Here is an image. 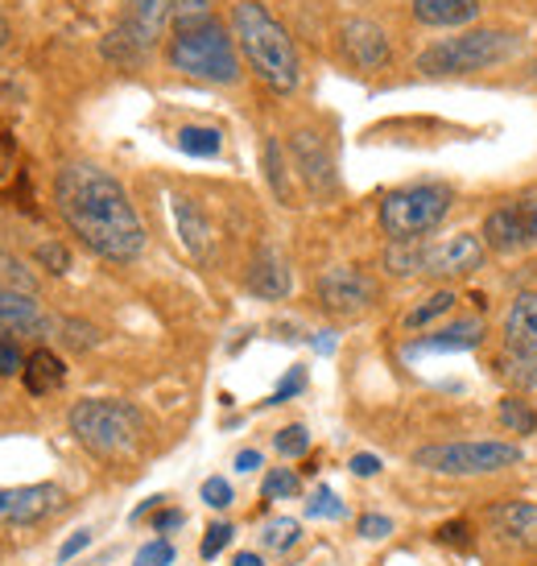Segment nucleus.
<instances>
[{
    "label": "nucleus",
    "mask_w": 537,
    "mask_h": 566,
    "mask_svg": "<svg viewBox=\"0 0 537 566\" xmlns=\"http://www.w3.org/2000/svg\"><path fill=\"white\" fill-rule=\"evenodd\" d=\"M54 203L66 228L104 261H137L145 249V228L128 203V190L92 161H71L59 170Z\"/></svg>",
    "instance_id": "nucleus-1"
},
{
    "label": "nucleus",
    "mask_w": 537,
    "mask_h": 566,
    "mask_svg": "<svg viewBox=\"0 0 537 566\" xmlns=\"http://www.w3.org/2000/svg\"><path fill=\"white\" fill-rule=\"evenodd\" d=\"M232 33H236L244 59L253 63V71L273 87V92L289 95L298 87V50L289 42V33L277 17H268L265 4L256 0H240L232 9Z\"/></svg>",
    "instance_id": "nucleus-2"
},
{
    "label": "nucleus",
    "mask_w": 537,
    "mask_h": 566,
    "mask_svg": "<svg viewBox=\"0 0 537 566\" xmlns=\"http://www.w3.org/2000/svg\"><path fill=\"white\" fill-rule=\"evenodd\" d=\"M71 430L75 439L99 459H120L141 442V413L128 401L112 397H87L71 409Z\"/></svg>",
    "instance_id": "nucleus-3"
},
{
    "label": "nucleus",
    "mask_w": 537,
    "mask_h": 566,
    "mask_svg": "<svg viewBox=\"0 0 537 566\" xmlns=\"http://www.w3.org/2000/svg\"><path fill=\"white\" fill-rule=\"evenodd\" d=\"M170 63L182 71V75H194V80L207 83H236L240 80V59L232 38L220 21H199V25H187V30H175V42H170Z\"/></svg>",
    "instance_id": "nucleus-4"
},
{
    "label": "nucleus",
    "mask_w": 537,
    "mask_h": 566,
    "mask_svg": "<svg viewBox=\"0 0 537 566\" xmlns=\"http://www.w3.org/2000/svg\"><path fill=\"white\" fill-rule=\"evenodd\" d=\"M517 50V33L508 30H472L463 38H451V42H439L418 54V71L422 75H472V71H484V66H496L513 59Z\"/></svg>",
    "instance_id": "nucleus-5"
},
{
    "label": "nucleus",
    "mask_w": 537,
    "mask_h": 566,
    "mask_svg": "<svg viewBox=\"0 0 537 566\" xmlns=\"http://www.w3.org/2000/svg\"><path fill=\"white\" fill-rule=\"evenodd\" d=\"M455 195L451 187H406L385 195L380 203V228L393 244H413L418 237H427L430 228H439L443 216L451 211Z\"/></svg>",
    "instance_id": "nucleus-6"
},
{
    "label": "nucleus",
    "mask_w": 537,
    "mask_h": 566,
    "mask_svg": "<svg viewBox=\"0 0 537 566\" xmlns=\"http://www.w3.org/2000/svg\"><path fill=\"white\" fill-rule=\"evenodd\" d=\"M413 463L439 475H488L522 463V451L513 442H439L422 447Z\"/></svg>",
    "instance_id": "nucleus-7"
},
{
    "label": "nucleus",
    "mask_w": 537,
    "mask_h": 566,
    "mask_svg": "<svg viewBox=\"0 0 537 566\" xmlns=\"http://www.w3.org/2000/svg\"><path fill=\"white\" fill-rule=\"evenodd\" d=\"M529 244H537V195H525V199L496 207L484 220V249L522 252Z\"/></svg>",
    "instance_id": "nucleus-8"
},
{
    "label": "nucleus",
    "mask_w": 537,
    "mask_h": 566,
    "mask_svg": "<svg viewBox=\"0 0 537 566\" xmlns=\"http://www.w3.org/2000/svg\"><path fill=\"white\" fill-rule=\"evenodd\" d=\"M318 302L331 315H360L377 302V282L351 265H335L318 277Z\"/></svg>",
    "instance_id": "nucleus-9"
},
{
    "label": "nucleus",
    "mask_w": 537,
    "mask_h": 566,
    "mask_svg": "<svg viewBox=\"0 0 537 566\" xmlns=\"http://www.w3.org/2000/svg\"><path fill=\"white\" fill-rule=\"evenodd\" d=\"M480 265H484V240L467 237V232L422 249V273L430 277H467Z\"/></svg>",
    "instance_id": "nucleus-10"
},
{
    "label": "nucleus",
    "mask_w": 537,
    "mask_h": 566,
    "mask_svg": "<svg viewBox=\"0 0 537 566\" xmlns=\"http://www.w3.org/2000/svg\"><path fill=\"white\" fill-rule=\"evenodd\" d=\"M63 504V492L54 484L0 488V525H38Z\"/></svg>",
    "instance_id": "nucleus-11"
},
{
    "label": "nucleus",
    "mask_w": 537,
    "mask_h": 566,
    "mask_svg": "<svg viewBox=\"0 0 537 566\" xmlns=\"http://www.w3.org/2000/svg\"><path fill=\"white\" fill-rule=\"evenodd\" d=\"M339 38H344V54L360 71H380L389 63V38H385L377 21H348Z\"/></svg>",
    "instance_id": "nucleus-12"
},
{
    "label": "nucleus",
    "mask_w": 537,
    "mask_h": 566,
    "mask_svg": "<svg viewBox=\"0 0 537 566\" xmlns=\"http://www.w3.org/2000/svg\"><path fill=\"white\" fill-rule=\"evenodd\" d=\"M294 158L302 166V178L310 182V190H335V166H331V154H327V145L318 142L315 133H298L294 137Z\"/></svg>",
    "instance_id": "nucleus-13"
},
{
    "label": "nucleus",
    "mask_w": 537,
    "mask_h": 566,
    "mask_svg": "<svg viewBox=\"0 0 537 566\" xmlns=\"http://www.w3.org/2000/svg\"><path fill=\"white\" fill-rule=\"evenodd\" d=\"M492 525H496L508 542H517L525 551H537V504H529V501L496 504V509H492Z\"/></svg>",
    "instance_id": "nucleus-14"
},
{
    "label": "nucleus",
    "mask_w": 537,
    "mask_h": 566,
    "mask_svg": "<svg viewBox=\"0 0 537 566\" xmlns=\"http://www.w3.org/2000/svg\"><path fill=\"white\" fill-rule=\"evenodd\" d=\"M175 223L190 256L207 261L211 256V220L203 216V207L194 203V199H175Z\"/></svg>",
    "instance_id": "nucleus-15"
},
{
    "label": "nucleus",
    "mask_w": 537,
    "mask_h": 566,
    "mask_svg": "<svg viewBox=\"0 0 537 566\" xmlns=\"http://www.w3.org/2000/svg\"><path fill=\"white\" fill-rule=\"evenodd\" d=\"M50 327V318L17 290H0V335H38Z\"/></svg>",
    "instance_id": "nucleus-16"
},
{
    "label": "nucleus",
    "mask_w": 537,
    "mask_h": 566,
    "mask_svg": "<svg viewBox=\"0 0 537 566\" xmlns=\"http://www.w3.org/2000/svg\"><path fill=\"white\" fill-rule=\"evenodd\" d=\"M480 0H413V17L422 25H434V30H455V25H467L480 17Z\"/></svg>",
    "instance_id": "nucleus-17"
},
{
    "label": "nucleus",
    "mask_w": 537,
    "mask_h": 566,
    "mask_svg": "<svg viewBox=\"0 0 537 566\" xmlns=\"http://www.w3.org/2000/svg\"><path fill=\"white\" fill-rule=\"evenodd\" d=\"M249 290L273 302L289 294V269H285V261L273 249H261L253 256V265H249Z\"/></svg>",
    "instance_id": "nucleus-18"
},
{
    "label": "nucleus",
    "mask_w": 537,
    "mask_h": 566,
    "mask_svg": "<svg viewBox=\"0 0 537 566\" xmlns=\"http://www.w3.org/2000/svg\"><path fill=\"white\" fill-rule=\"evenodd\" d=\"M508 352H537V294H522L505 315Z\"/></svg>",
    "instance_id": "nucleus-19"
},
{
    "label": "nucleus",
    "mask_w": 537,
    "mask_h": 566,
    "mask_svg": "<svg viewBox=\"0 0 537 566\" xmlns=\"http://www.w3.org/2000/svg\"><path fill=\"white\" fill-rule=\"evenodd\" d=\"M154 46V30H145L137 21H125L120 30L108 33V42H104V54H108L112 63H125V66H137L149 54Z\"/></svg>",
    "instance_id": "nucleus-20"
},
{
    "label": "nucleus",
    "mask_w": 537,
    "mask_h": 566,
    "mask_svg": "<svg viewBox=\"0 0 537 566\" xmlns=\"http://www.w3.org/2000/svg\"><path fill=\"white\" fill-rule=\"evenodd\" d=\"M25 389H30L33 397H46V394H54L59 385H63V377H66V368H63V360L54 356V352H33L30 360H25Z\"/></svg>",
    "instance_id": "nucleus-21"
},
{
    "label": "nucleus",
    "mask_w": 537,
    "mask_h": 566,
    "mask_svg": "<svg viewBox=\"0 0 537 566\" xmlns=\"http://www.w3.org/2000/svg\"><path fill=\"white\" fill-rule=\"evenodd\" d=\"M480 335H484V323L480 318H463L455 327H443L439 335L422 339L418 352H467V347L480 344Z\"/></svg>",
    "instance_id": "nucleus-22"
},
{
    "label": "nucleus",
    "mask_w": 537,
    "mask_h": 566,
    "mask_svg": "<svg viewBox=\"0 0 537 566\" xmlns=\"http://www.w3.org/2000/svg\"><path fill=\"white\" fill-rule=\"evenodd\" d=\"M220 128H203V125H187L178 128V149L190 154V158H215L220 154Z\"/></svg>",
    "instance_id": "nucleus-23"
},
{
    "label": "nucleus",
    "mask_w": 537,
    "mask_h": 566,
    "mask_svg": "<svg viewBox=\"0 0 537 566\" xmlns=\"http://www.w3.org/2000/svg\"><path fill=\"white\" fill-rule=\"evenodd\" d=\"M501 377L513 380V385H522V389H537V352H505L501 360Z\"/></svg>",
    "instance_id": "nucleus-24"
},
{
    "label": "nucleus",
    "mask_w": 537,
    "mask_h": 566,
    "mask_svg": "<svg viewBox=\"0 0 537 566\" xmlns=\"http://www.w3.org/2000/svg\"><path fill=\"white\" fill-rule=\"evenodd\" d=\"M501 426L505 430H513V434H534L537 430V413L529 401H522V397H505L501 401Z\"/></svg>",
    "instance_id": "nucleus-25"
},
{
    "label": "nucleus",
    "mask_w": 537,
    "mask_h": 566,
    "mask_svg": "<svg viewBox=\"0 0 537 566\" xmlns=\"http://www.w3.org/2000/svg\"><path fill=\"white\" fill-rule=\"evenodd\" d=\"M298 537H302V525H298V521H294V517H277V521H268V525H265L261 542H265L268 551L285 554L289 546H298Z\"/></svg>",
    "instance_id": "nucleus-26"
},
{
    "label": "nucleus",
    "mask_w": 537,
    "mask_h": 566,
    "mask_svg": "<svg viewBox=\"0 0 537 566\" xmlns=\"http://www.w3.org/2000/svg\"><path fill=\"white\" fill-rule=\"evenodd\" d=\"M170 21H175V30L211 21V0H175V4H170Z\"/></svg>",
    "instance_id": "nucleus-27"
},
{
    "label": "nucleus",
    "mask_w": 537,
    "mask_h": 566,
    "mask_svg": "<svg viewBox=\"0 0 537 566\" xmlns=\"http://www.w3.org/2000/svg\"><path fill=\"white\" fill-rule=\"evenodd\" d=\"M385 265H389V273H397V277L422 273V249H413V244H397V249L385 252Z\"/></svg>",
    "instance_id": "nucleus-28"
},
{
    "label": "nucleus",
    "mask_w": 537,
    "mask_h": 566,
    "mask_svg": "<svg viewBox=\"0 0 537 566\" xmlns=\"http://www.w3.org/2000/svg\"><path fill=\"white\" fill-rule=\"evenodd\" d=\"M451 306H455V294H434V298H427L422 302V306H418V311H410V315H406V327L410 331H418V327H427L430 318H439V315H446V311H451Z\"/></svg>",
    "instance_id": "nucleus-29"
},
{
    "label": "nucleus",
    "mask_w": 537,
    "mask_h": 566,
    "mask_svg": "<svg viewBox=\"0 0 537 566\" xmlns=\"http://www.w3.org/2000/svg\"><path fill=\"white\" fill-rule=\"evenodd\" d=\"M128 4V21H137V25H145V30L158 33V21L161 13L170 9V0H125Z\"/></svg>",
    "instance_id": "nucleus-30"
},
{
    "label": "nucleus",
    "mask_w": 537,
    "mask_h": 566,
    "mask_svg": "<svg viewBox=\"0 0 537 566\" xmlns=\"http://www.w3.org/2000/svg\"><path fill=\"white\" fill-rule=\"evenodd\" d=\"M277 451L285 459H298L310 451V434H306V426H285L282 434H277Z\"/></svg>",
    "instance_id": "nucleus-31"
},
{
    "label": "nucleus",
    "mask_w": 537,
    "mask_h": 566,
    "mask_svg": "<svg viewBox=\"0 0 537 566\" xmlns=\"http://www.w3.org/2000/svg\"><path fill=\"white\" fill-rule=\"evenodd\" d=\"M306 513H310V517H344L348 509H344V501L335 496L331 488H318L315 496L306 501Z\"/></svg>",
    "instance_id": "nucleus-32"
},
{
    "label": "nucleus",
    "mask_w": 537,
    "mask_h": 566,
    "mask_svg": "<svg viewBox=\"0 0 537 566\" xmlns=\"http://www.w3.org/2000/svg\"><path fill=\"white\" fill-rule=\"evenodd\" d=\"M298 492V475L277 468V472L265 475V501H285V496H294Z\"/></svg>",
    "instance_id": "nucleus-33"
},
{
    "label": "nucleus",
    "mask_w": 537,
    "mask_h": 566,
    "mask_svg": "<svg viewBox=\"0 0 537 566\" xmlns=\"http://www.w3.org/2000/svg\"><path fill=\"white\" fill-rule=\"evenodd\" d=\"M170 563H175V546L166 537H158V542H149V546L137 551V563L133 566H170Z\"/></svg>",
    "instance_id": "nucleus-34"
},
{
    "label": "nucleus",
    "mask_w": 537,
    "mask_h": 566,
    "mask_svg": "<svg viewBox=\"0 0 537 566\" xmlns=\"http://www.w3.org/2000/svg\"><path fill=\"white\" fill-rule=\"evenodd\" d=\"M232 534H236V530H232V525H223V521H220V525H211V530H207V537H203V546H199V554H203V558H215V554L232 542Z\"/></svg>",
    "instance_id": "nucleus-35"
},
{
    "label": "nucleus",
    "mask_w": 537,
    "mask_h": 566,
    "mask_svg": "<svg viewBox=\"0 0 537 566\" xmlns=\"http://www.w3.org/2000/svg\"><path fill=\"white\" fill-rule=\"evenodd\" d=\"M13 373H25V356L13 339H0V377H13Z\"/></svg>",
    "instance_id": "nucleus-36"
},
{
    "label": "nucleus",
    "mask_w": 537,
    "mask_h": 566,
    "mask_svg": "<svg viewBox=\"0 0 537 566\" xmlns=\"http://www.w3.org/2000/svg\"><path fill=\"white\" fill-rule=\"evenodd\" d=\"M203 501L211 504V509H228V504H232V484L220 480V475H211L203 484Z\"/></svg>",
    "instance_id": "nucleus-37"
},
{
    "label": "nucleus",
    "mask_w": 537,
    "mask_h": 566,
    "mask_svg": "<svg viewBox=\"0 0 537 566\" xmlns=\"http://www.w3.org/2000/svg\"><path fill=\"white\" fill-rule=\"evenodd\" d=\"M38 261L50 265V273H66V269H71V252H66L63 244H42V249H38Z\"/></svg>",
    "instance_id": "nucleus-38"
},
{
    "label": "nucleus",
    "mask_w": 537,
    "mask_h": 566,
    "mask_svg": "<svg viewBox=\"0 0 537 566\" xmlns=\"http://www.w3.org/2000/svg\"><path fill=\"white\" fill-rule=\"evenodd\" d=\"M265 166H268V182H273V190H277V195H285L282 149H277V142H268V145H265Z\"/></svg>",
    "instance_id": "nucleus-39"
},
{
    "label": "nucleus",
    "mask_w": 537,
    "mask_h": 566,
    "mask_svg": "<svg viewBox=\"0 0 537 566\" xmlns=\"http://www.w3.org/2000/svg\"><path fill=\"white\" fill-rule=\"evenodd\" d=\"M360 534L372 537V542H377V537H389V534H393V521H389V517H377V513H368V517L360 521Z\"/></svg>",
    "instance_id": "nucleus-40"
},
{
    "label": "nucleus",
    "mask_w": 537,
    "mask_h": 566,
    "mask_svg": "<svg viewBox=\"0 0 537 566\" xmlns=\"http://www.w3.org/2000/svg\"><path fill=\"white\" fill-rule=\"evenodd\" d=\"M439 542H446V546H472V530H467L463 521L443 525V530H439Z\"/></svg>",
    "instance_id": "nucleus-41"
},
{
    "label": "nucleus",
    "mask_w": 537,
    "mask_h": 566,
    "mask_svg": "<svg viewBox=\"0 0 537 566\" xmlns=\"http://www.w3.org/2000/svg\"><path fill=\"white\" fill-rule=\"evenodd\" d=\"M87 546H92V534H87V530H80L75 537H66V542H63V551H59V558L66 563V558H75V554L87 551Z\"/></svg>",
    "instance_id": "nucleus-42"
},
{
    "label": "nucleus",
    "mask_w": 537,
    "mask_h": 566,
    "mask_svg": "<svg viewBox=\"0 0 537 566\" xmlns=\"http://www.w3.org/2000/svg\"><path fill=\"white\" fill-rule=\"evenodd\" d=\"M302 385H306V373H302V368H294V373H289V380H282V389L273 394V401H285V397H294Z\"/></svg>",
    "instance_id": "nucleus-43"
},
{
    "label": "nucleus",
    "mask_w": 537,
    "mask_h": 566,
    "mask_svg": "<svg viewBox=\"0 0 537 566\" xmlns=\"http://www.w3.org/2000/svg\"><path fill=\"white\" fill-rule=\"evenodd\" d=\"M351 472H356V475H377L380 459L377 455H356V459H351Z\"/></svg>",
    "instance_id": "nucleus-44"
},
{
    "label": "nucleus",
    "mask_w": 537,
    "mask_h": 566,
    "mask_svg": "<svg viewBox=\"0 0 537 566\" xmlns=\"http://www.w3.org/2000/svg\"><path fill=\"white\" fill-rule=\"evenodd\" d=\"M178 525H182V513H178V509H166V513L154 521V530H158V534H166V530H178Z\"/></svg>",
    "instance_id": "nucleus-45"
},
{
    "label": "nucleus",
    "mask_w": 537,
    "mask_h": 566,
    "mask_svg": "<svg viewBox=\"0 0 537 566\" xmlns=\"http://www.w3.org/2000/svg\"><path fill=\"white\" fill-rule=\"evenodd\" d=\"M253 468H261V455H256V451H240L236 472H253Z\"/></svg>",
    "instance_id": "nucleus-46"
},
{
    "label": "nucleus",
    "mask_w": 537,
    "mask_h": 566,
    "mask_svg": "<svg viewBox=\"0 0 537 566\" xmlns=\"http://www.w3.org/2000/svg\"><path fill=\"white\" fill-rule=\"evenodd\" d=\"M232 566H265V563H261L256 554H236V563H232Z\"/></svg>",
    "instance_id": "nucleus-47"
},
{
    "label": "nucleus",
    "mask_w": 537,
    "mask_h": 566,
    "mask_svg": "<svg viewBox=\"0 0 537 566\" xmlns=\"http://www.w3.org/2000/svg\"><path fill=\"white\" fill-rule=\"evenodd\" d=\"M534 75H537V63H534Z\"/></svg>",
    "instance_id": "nucleus-48"
}]
</instances>
